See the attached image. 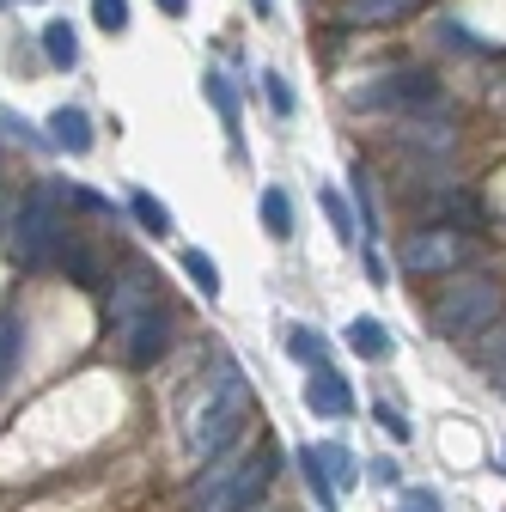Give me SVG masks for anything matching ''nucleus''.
Wrapping results in <instances>:
<instances>
[{
    "instance_id": "obj_1",
    "label": "nucleus",
    "mask_w": 506,
    "mask_h": 512,
    "mask_svg": "<svg viewBox=\"0 0 506 512\" xmlns=\"http://www.w3.org/2000/svg\"><path fill=\"white\" fill-rule=\"evenodd\" d=\"M68 202L74 189L61 183H31L19 208L7 214V256L19 269H55V250L68 244Z\"/></svg>"
},
{
    "instance_id": "obj_2",
    "label": "nucleus",
    "mask_w": 506,
    "mask_h": 512,
    "mask_svg": "<svg viewBox=\"0 0 506 512\" xmlns=\"http://www.w3.org/2000/svg\"><path fill=\"white\" fill-rule=\"evenodd\" d=\"M275 482V452L269 445H257V452L244 458H214V470L196 476V488H189V512H250Z\"/></svg>"
},
{
    "instance_id": "obj_3",
    "label": "nucleus",
    "mask_w": 506,
    "mask_h": 512,
    "mask_svg": "<svg viewBox=\"0 0 506 512\" xmlns=\"http://www.w3.org/2000/svg\"><path fill=\"white\" fill-rule=\"evenodd\" d=\"M500 305H506L500 281H488V275H458L446 293L433 299V330L452 336V342H464V336L500 324Z\"/></svg>"
},
{
    "instance_id": "obj_4",
    "label": "nucleus",
    "mask_w": 506,
    "mask_h": 512,
    "mask_svg": "<svg viewBox=\"0 0 506 512\" xmlns=\"http://www.w3.org/2000/svg\"><path fill=\"white\" fill-rule=\"evenodd\" d=\"M238 433H244V378L232 366H220V391H208L196 409H189V452L220 458Z\"/></svg>"
},
{
    "instance_id": "obj_5",
    "label": "nucleus",
    "mask_w": 506,
    "mask_h": 512,
    "mask_svg": "<svg viewBox=\"0 0 506 512\" xmlns=\"http://www.w3.org/2000/svg\"><path fill=\"white\" fill-rule=\"evenodd\" d=\"M403 269L409 275H458L470 256H476V238L458 232V226H421L415 238H403Z\"/></svg>"
},
{
    "instance_id": "obj_6",
    "label": "nucleus",
    "mask_w": 506,
    "mask_h": 512,
    "mask_svg": "<svg viewBox=\"0 0 506 512\" xmlns=\"http://www.w3.org/2000/svg\"><path fill=\"white\" fill-rule=\"evenodd\" d=\"M354 110H433L439 104V80L421 68H397V74H378L372 86L348 92Z\"/></svg>"
},
{
    "instance_id": "obj_7",
    "label": "nucleus",
    "mask_w": 506,
    "mask_h": 512,
    "mask_svg": "<svg viewBox=\"0 0 506 512\" xmlns=\"http://www.w3.org/2000/svg\"><path fill=\"white\" fill-rule=\"evenodd\" d=\"M116 348H122V360H129V366L165 360V348H171V305L159 299V305H147L141 317H129V324L116 330Z\"/></svg>"
},
{
    "instance_id": "obj_8",
    "label": "nucleus",
    "mask_w": 506,
    "mask_h": 512,
    "mask_svg": "<svg viewBox=\"0 0 506 512\" xmlns=\"http://www.w3.org/2000/svg\"><path fill=\"white\" fill-rule=\"evenodd\" d=\"M147 305H159V275H153L147 263H129V269L116 275V287L104 293V324L122 330V324H129V317H141Z\"/></svg>"
},
{
    "instance_id": "obj_9",
    "label": "nucleus",
    "mask_w": 506,
    "mask_h": 512,
    "mask_svg": "<svg viewBox=\"0 0 506 512\" xmlns=\"http://www.w3.org/2000/svg\"><path fill=\"white\" fill-rule=\"evenodd\" d=\"M305 409L311 415H324V421H342V415H354V391H348V378L336 372V366H311L305 372Z\"/></svg>"
},
{
    "instance_id": "obj_10",
    "label": "nucleus",
    "mask_w": 506,
    "mask_h": 512,
    "mask_svg": "<svg viewBox=\"0 0 506 512\" xmlns=\"http://www.w3.org/2000/svg\"><path fill=\"white\" fill-rule=\"evenodd\" d=\"M55 269L68 275L74 287H98V281H104V263H98V250H92V244H80V238H68V244L55 250Z\"/></svg>"
},
{
    "instance_id": "obj_11",
    "label": "nucleus",
    "mask_w": 506,
    "mask_h": 512,
    "mask_svg": "<svg viewBox=\"0 0 506 512\" xmlns=\"http://www.w3.org/2000/svg\"><path fill=\"white\" fill-rule=\"evenodd\" d=\"M49 141L68 147V153H92V116L74 110V104H61V110L49 116Z\"/></svg>"
},
{
    "instance_id": "obj_12",
    "label": "nucleus",
    "mask_w": 506,
    "mask_h": 512,
    "mask_svg": "<svg viewBox=\"0 0 506 512\" xmlns=\"http://www.w3.org/2000/svg\"><path fill=\"white\" fill-rule=\"evenodd\" d=\"M19 360H25V317L0 311V391L19 378Z\"/></svg>"
},
{
    "instance_id": "obj_13",
    "label": "nucleus",
    "mask_w": 506,
    "mask_h": 512,
    "mask_svg": "<svg viewBox=\"0 0 506 512\" xmlns=\"http://www.w3.org/2000/svg\"><path fill=\"white\" fill-rule=\"evenodd\" d=\"M421 208H427L433 220H482V202L470 196V189H452V183H446V189H433Z\"/></svg>"
},
{
    "instance_id": "obj_14",
    "label": "nucleus",
    "mask_w": 506,
    "mask_h": 512,
    "mask_svg": "<svg viewBox=\"0 0 506 512\" xmlns=\"http://www.w3.org/2000/svg\"><path fill=\"white\" fill-rule=\"evenodd\" d=\"M409 153H452V141H458V128H446V122H403V135H397Z\"/></svg>"
},
{
    "instance_id": "obj_15",
    "label": "nucleus",
    "mask_w": 506,
    "mask_h": 512,
    "mask_svg": "<svg viewBox=\"0 0 506 512\" xmlns=\"http://www.w3.org/2000/svg\"><path fill=\"white\" fill-rule=\"evenodd\" d=\"M421 0H342V19L348 25H385V19H403Z\"/></svg>"
},
{
    "instance_id": "obj_16",
    "label": "nucleus",
    "mask_w": 506,
    "mask_h": 512,
    "mask_svg": "<svg viewBox=\"0 0 506 512\" xmlns=\"http://www.w3.org/2000/svg\"><path fill=\"white\" fill-rule=\"evenodd\" d=\"M348 348L366 354V360H385V354H391V336H385V324H378V317H354V324H348Z\"/></svg>"
},
{
    "instance_id": "obj_17",
    "label": "nucleus",
    "mask_w": 506,
    "mask_h": 512,
    "mask_svg": "<svg viewBox=\"0 0 506 512\" xmlns=\"http://www.w3.org/2000/svg\"><path fill=\"white\" fill-rule=\"evenodd\" d=\"M43 55L55 61V68H74V61H80V37H74V25H68V19L43 25Z\"/></svg>"
},
{
    "instance_id": "obj_18",
    "label": "nucleus",
    "mask_w": 506,
    "mask_h": 512,
    "mask_svg": "<svg viewBox=\"0 0 506 512\" xmlns=\"http://www.w3.org/2000/svg\"><path fill=\"white\" fill-rule=\"evenodd\" d=\"M129 214H135V220H141V226H147L153 238H165V232L177 226V220H171V208H165V202L153 196V189H135V196H129Z\"/></svg>"
},
{
    "instance_id": "obj_19",
    "label": "nucleus",
    "mask_w": 506,
    "mask_h": 512,
    "mask_svg": "<svg viewBox=\"0 0 506 512\" xmlns=\"http://www.w3.org/2000/svg\"><path fill=\"white\" fill-rule=\"evenodd\" d=\"M263 226H269V238H293V202H287L281 183L263 189Z\"/></svg>"
},
{
    "instance_id": "obj_20",
    "label": "nucleus",
    "mask_w": 506,
    "mask_h": 512,
    "mask_svg": "<svg viewBox=\"0 0 506 512\" xmlns=\"http://www.w3.org/2000/svg\"><path fill=\"white\" fill-rule=\"evenodd\" d=\"M208 104L220 110V122H226V135L238 141V122H244V110H238V92H232V80H226V74H208Z\"/></svg>"
},
{
    "instance_id": "obj_21",
    "label": "nucleus",
    "mask_w": 506,
    "mask_h": 512,
    "mask_svg": "<svg viewBox=\"0 0 506 512\" xmlns=\"http://www.w3.org/2000/svg\"><path fill=\"white\" fill-rule=\"evenodd\" d=\"M299 470H305V488L318 494V506H324V512H336V482H330V470L318 464V452H311V445L299 452Z\"/></svg>"
},
{
    "instance_id": "obj_22",
    "label": "nucleus",
    "mask_w": 506,
    "mask_h": 512,
    "mask_svg": "<svg viewBox=\"0 0 506 512\" xmlns=\"http://www.w3.org/2000/svg\"><path fill=\"white\" fill-rule=\"evenodd\" d=\"M311 452H318V464L330 470V482H336V488H348V482L360 476V470H354V452H348V445H311Z\"/></svg>"
},
{
    "instance_id": "obj_23",
    "label": "nucleus",
    "mask_w": 506,
    "mask_h": 512,
    "mask_svg": "<svg viewBox=\"0 0 506 512\" xmlns=\"http://www.w3.org/2000/svg\"><path fill=\"white\" fill-rule=\"evenodd\" d=\"M183 275L196 281V287H202L208 299L220 293V269H214V256H208V250H183Z\"/></svg>"
},
{
    "instance_id": "obj_24",
    "label": "nucleus",
    "mask_w": 506,
    "mask_h": 512,
    "mask_svg": "<svg viewBox=\"0 0 506 512\" xmlns=\"http://www.w3.org/2000/svg\"><path fill=\"white\" fill-rule=\"evenodd\" d=\"M324 214L336 220V238L342 244H360V226H354V214H348V202L336 196V189H324Z\"/></svg>"
},
{
    "instance_id": "obj_25",
    "label": "nucleus",
    "mask_w": 506,
    "mask_h": 512,
    "mask_svg": "<svg viewBox=\"0 0 506 512\" xmlns=\"http://www.w3.org/2000/svg\"><path fill=\"white\" fill-rule=\"evenodd\" d=\"M92 19H98V31H129V0H92Z\"/></svg>"
},
{
    "instance_id": "obj_26",
    "label": "nucleus",
    "mask_w": 506,
    "mask_h": 512,
    "mask_svg": "<svg viewBox=\"0 0 506 512\" xmlns=\"http://www.w3.org/2000/svg\"><path fill=\"white\" fill-rule=\"evenodd\" d=\"M354 202H360V238L372 244V232H378V208H372V183H366V171H354Z\"/></svg>"
},
{
    "instance_id": "obj_27",
    "label": "nucleus",
    "mask_w": 506,
    "mask_h": 512,
    "mask_svg": "<svg viewBox=\"0 0 506 512\" xmlns=\"http://www.w3.org/2000/svg\"><path fill=\"white\" fill-rule=\"evenodd\" d=\"M287 348H293L305 366H318V360H324V336H318V330H293V336H287Z\"/></svg>"
},
{
    "instance_id": "obj_28",
    "label": "nucleus",
    "mask_w": 506,
    "mask_h": 512,
    "mask_svg": "<svg viewBox=\"0 0 506 512\" xmlns=\"http://www.w3.org/2000/svg\"><path fill=\"white\" fill-rule=\"evenodd\" d=\"M372 421H385V433H391V439H409V421H403L391 403H378V409H372Z\"/></svg>"
},
{
    "instance_id": "obj_29",
    "label": "nucleus",
    "mask_w": 506,
    "mask_h": 512,
    "mask_svg": "<svg viewBox=\"0 0 506 512\" xmlns=\"http://www.w3.org/2000/svg\"><path fill=\"white\" fill-rule=\"evenodd\" d=\"M263 80H269V104H275L281 116H293V92H287V80H281V74H263Z\"/></svg>"
},
{
    "instance_id": "obj_30",
    "label": "nucleus",
    "mask_w": 506,
    "mask_h": 512,
    "mask_svg": "<svg viewBox=\"0 0 506 512\" xmlns=\"http://www.w3.org/2000/svg\"><path fill=\"white\" fill-rule=\"evenodd\" d=\"M482 354H488V366H506V324H500V330L482 342Z\"/></svg>"
},
{
    "instance_id": "obj_31",
    "label": "nucleus",
    "mask_w": 506,
    "mask_h": 512,
    "mask_svg": "<svg viewBox=\"0 0 506 512\" xmlns=\"http://www.w3.org/2000/svg\"><path fill=\"white\" fill-rule=\"evenodd\" d=\"M409 506H415V512H439V500H433L427 488H415V494H409Z\"/></svg>"
},
{
    "instance_id": "obj_32",
    "label": "nucleus",
    "mask_w": 506,
    "mask_h": 512,
    "mask_svg": "<svg viewBox=\"0 0 506 512\" xmlns=\"http://www.w3.org/2000/svg\"><path fill=\"white\" fill-rule=\"evenodd\" d=\"M159 13H171V19H183V13H189V0H159Z\"/></svg>"
},
{
    "instance_id": "obj_33",
    "label": "nucleus",
    "mask_w": 506,
    "mask_h": 512,
    "mask_svg": "<svg viewBox=\"0 0 506 512\" xmlns=\"http://www.w3.org/2000/svg\"><path fill=\"white\" fill-rule=\"evenodd\" d=\"M494 391H500V397H506V366H494Z\"/></svg>"
},
{
    "instance_id": "obj_34",
    "label": "nucleus",
    "mask_w": 506,
    "mask_h": 512,
    "mask_svg": "<svg viewBox=\"0 0 506 512\" xmlns=\"http://www.w3.org/2000/svg\"><path fill=\"white\" fill-rule=\"evenodd\" d=\"M500 464H506V452H500Z\"/></svg>"
}]
</instances>
